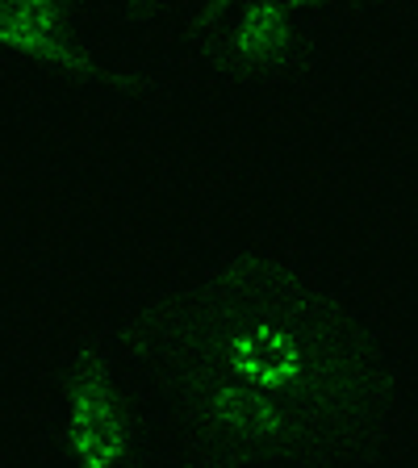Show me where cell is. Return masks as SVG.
<instances>
[{
	"mask_svg": "<svg viewBox=\"0 0 418 468\" xmlns=\"http://www.w3.org/2000/svg\"><path fill=\"white\" fill-rule=\"evenodd\" d=\"M180 21L205 63L239 84L276 88L305 63V9L297 0L188 5Z\"/></svg>",
	"mask_w": 418,
	"mask_h": 468,
	"instance_id": "obj_3",
	"label": "cell"
},
{
	"mask_svg": "<svg viewBox=\"0 0 418 468\" xmlns=\"http://www.w3.org/2000/svg\"><path fill=\"white\" fill-rule=\"evenodd\" d=\"M0 50L59 71L84 88L126 92V97L143 92V80L92 50V42L76 26V13L63 0H0Z\"/></svg>",
	"mask_w": 418,
	"mask_h": 468,
	"instance_id": "obj_4",
	"label": "cell"
},
{
	"mask_svg": "<svg viewBox=\"0 0 418 468\" xmlns=\"http://www.w3.org/2000/svg\"><path fill=\"white\" fill-rule=\"evenodd\" d=\"M59 443L68 468H138L134 385L109 326L71 339L59 377Z\"/></svg>",
	"mask_w": 418,
	"mask_h": 468,
	"instance_id": "obj_2",
	"label": "cell"
},
{
	"mask_svg": "<svg viewBox=\"0 0 418 468\" xmlns=\"http://www.w3.org/2000/svg\"><path fill=\"white\" fill-rule=\"evenodd\" d=\"M185 468H360L393 422L380 343L305 268L243 251L117 331Z\"/></svg>",
	"mask_w": 418,
	"mask_h": 468,
	"instance_id": "obj_1",
	"label": "cell"
}]
</instances>
